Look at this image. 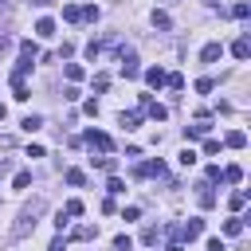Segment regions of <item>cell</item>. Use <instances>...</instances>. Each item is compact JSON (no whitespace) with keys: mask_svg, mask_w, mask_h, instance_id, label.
<instances>
[{"mask_svg":"<svg viewBox=\"0 0 251 251\" xmlns=\"http://www.w3.org/2000/svg\"><path fill=\"white\" fill-rule=\"evenodd\" d=\"M165 251H169V247H165Z\"/></svg>","mask_w":251,"mask_h":251,"instance_id":"cell-43","label":"cell"},{"mask_svg":"<svg viewBox=\"0 0 251 251\" xmlns=\"http://www.w3.org/2000/svg\"><path fill=\"white\" fill-rule=\"evenodd\" d=\"M63 20H67V24H78V20H82L78 4H67V8H63Z\"/></svg>","mask_w":251,"mask_h":251,"instance_id":"cell-17","label":"cell"},{"mask_svg":"<svg viewBox=\"0 0 251 251\" xmlns=\"http://www.w3.org/2000/svg\"><path fill=\"white\" fill-rule=\"evenodd\" d=\"M220 180H227V184H239V180H243V169H239V165H227V169H220Z\"/></svg>","mask_w":251,"mask_h":251,"instance_id":"cell-11","label":"cell"},{"mask_svg":"<svg viewBox=\"0 0 251 251\" xmlns=\"http://www.w3.org/2000/svg\"><path fill=\"white\" fill-rule=\"evenodd\" d=\"M94 165H98V169H106V173H114V165H118V161H114V157H94Z\"/></svg>","mask_w":251,"mask_h":251,"instance_id":"cell-32","label":"cell"},{"mask_svg":"<svg viewBox=\"0 0 251 251\" xmlns=\"http://www.w3.org/2000/svg\"><path fill=\"white\" fill-rule=\"evenodd\" d=\"M220 55H224V47H220V43H208V47L200 51V63H216Z\"/></svg>","mask_w":251,"mask_h":251,"instance_id":"cell-13","label":"cell"},{"mask_svg":"<svg viewBox=\"0 0 251 251\" xmlns=\"http://www.w3.org/2000/svg\"><path fill=\"white\" fill-rule=\"evenodd\" d=\"M35 35H43V39H51V35H55V20H51V16H43V20L35 24Z\"/></svg>","mask_w":251,"mask_h":251,"instance_id":"cell-12","label":"cell"},{"mask_svg":"<svg viewBox=\"0 0 251 251\" xmlns=\"http://www.w3.org/2000/svg\"><path fill=\"white\" fill-rule=\"evenodd\" d=\"M78 12H82V20H90V24L98 20V8H94V4H86V8H78Z\"/></svg>","mask_w":251,"mask_h":251,"instance_id":"cell-34","label":"cell"},{"mask_svg":"<svg viewBox=\"0 0 251 251\" xmlns=\"http://www.w3.org/2000/svg\"><path fill=\"white\" fill-rule=\"evenodd\" d=\"M212 86H216V82H212V78H196V90H200V94H208V90H212Z\"/></svg>","mask_w":251,"mask_h":251,"instance_id":"cell-36","label":"cell"},{"mask_svg":"<svg viewBox=\"0 0 251 251\" xmlns=\"http://www.w3.org/2000/svg\"><path fill=\"white\" fill-rule=\"evenodd\" d=\"M204 153H208V157H212V153H220V141H216V137H208V141H204Z\"/></svg>","mask_w":251,"mask_h":251,"instance_id":"cell-37","label":"cell"},{"mask_svg":"<svg viewBox=\"0 0 251 251\" xmlns=\"http://www.w3.org/2000/svg\"><path fill=\"white\" fill-rule=\"evenodd\" d=\"M180 165H184V169L196 165V149H180Z\"/></svg>","mask_w":251,"mask_h":251,"instance_id":"cell-31","label":"cell"},{"mask_svg":"<svg viewBox=\"0 0 251 251\" xmlns=\"http://www.w3.org/2000/svg\"><path fill=\"white\" fill-rule=\"evenodd\" d=\"M20 126H24V129H27V133H35V129H39V126H43V118H39V114H27V118H24V122H20Z\"/></svg>","mask_w":251,"mask_h":251,"instance_id":"cell-19","label":"cell"},{"mask_svg":"<svg viewBox=\"0 0 251 251\" xmlns=\"http://www.w3.org/2000/svg\"><path fill=\"white\" fill-rule=\"evenodd\" d=\"M31 67H35V55H27V51H20V59H16V71H12V82H24Z\"/></svg>","mask_w":251,"mask_h":251,"instance_id":"cell-3","label":"cell"},{"mask_svg":"<svg viewBox=\"0 0 251 251\" xmlns=\"http://www.w3.org/2000/svg\"><path fill=\"white\" fill-rule=\"evenodd\" d=\"M165 82H169L173 90H180V86H184V75H176V71H173V75H165Z\"/></svg>","mask_w":251,"mask_h":251,"instance_id":"cell-30","label":"cell"},{"mask_svg":"<svg viewBox=\"0 0 251 251\" xmlns=\"http://www.w3.org/2000/svg\"><path fill=\"white\" fill-rule=\"evenodd\" d=\"M141 106H145V114H149V118H157V122H165V118H169V110H165V106H157V102H149V94H141Z\"/></svg>","mask_w":251,"mask_h":251,"instance_id":"cell-7","label":"cell"},{"mask_svg":"<svg viewBox=\"0 0 251 251\" xmlns=\"http://www.w3.org/2000/svg\"><path fill=\"white\" fill-rule=\"evenodd\" d=\"M137 71H141V67H137V55L126 51V55H122V75H126V78H137Z\"/></svg>","mask_w":251,"mask_h":251,"instance_id":"cell-6","label":"cell"},{"mask_svg":"<svg viewBox=\"0 0 251 251\" xmlns=\"http://www.w3.org/2000/svg\"><path fill=\"white\" fill-rule=\"evenodd\" d=\"M208 251H224V243L220 239H208Z\"/></svg>","mask_w":251,"mask_h":251,"instance_id":"cell-39","label":"cell"},{"mask_svg":"<svg viewBox=\"0 0 251 251\" xmlns=\"http://www.w3.org/2000/svg\"><path fill=\"white\" fill-rule=\"evenodd\" d=\"M12 188H20V192H24V188H31V173H27V169H20V173H16V180H12Z\"/></svg>","mask_w":251,"mask_h":251,"instance_id":"cell-16","label":"cell"},{"mask_svg":"<svg viewBox=\"0 0 251 251\" xmlns=\"http://www.w3.org/2000/svg\"><path fill=\"white\" fill-rule=\"evenodd\" d=\"M129 247H133L129 235H118V239H114V251H129Z\"/></svg>","mask_w":251,"mask_h":251,"instance_id":"cell-33","label":"cell"},{"mask_svg":"<svg viewBox=\"0 0 251 251\" xmlns=\"http://www.w3.org/2000/svg\"><path fill=\"white\" fill-rule=\"evenodd\" d=\"M153 24H157V27H161V31H169V27H173V20H169V16H165V12H153Z\"/></svg>","mask_w":251,"mask_h":251,"instance_id":"cell-26","label":"cell"},{"mask_svg":"<svg viewBox=\"0 0 251 251\" xmlns=\"http://www.w3.org/2000/svg\"><path fill=\"white\" fill-rule=\"evenodd\" d=\"M243 204H247V188H239V192H231V208H235V212H239V208H243Z\"/></svg>","mask_w":251,"mask_h":251,"instance_id":"cell-27","label":"cell"},{"mask_svg":"<svg viewBox=\"0 0 251 251\" xmlns=\"http://www.w3.org/2000/svg\"><path fill=\"white\" fill-rule=\"evenodd\" d=\"M145 82H149V86H165V71H161V67H149V71H145Z\"/></svg>","mask_w":251,"mask_h":251,"instance_id":"cell-15","label":"cell"},{"mask_svg":"<svg viewBox=\"0 0 251 251\" xmlns=\"http://www.w3.org/2000/svg\"><path fill=\"white\" fill-rule=\"evenodd\" d=\"M98 235V227H90V224H82V227H75V239H94Z\"/></svg>","mask_w":251,"mask_h":251,"instance_id":"cell-25","label":"cell"},{"mask_svg":"<svg viewBox=\"0 0 251 251\" xmlns=\"http://www.w3.org/2000/svg\"><path fill=\"white\" fill-rule=\"evenodd\" d=\"M212 204H216V192L208 184H200V208H212Z\"/></svg>","mask_w":251,"mask_h":251,"instance_id":"cell-21","label":"cell"},{"mask_svg":"<svg viewBox=\"0 0 251 251\" xmlns=\"http://www.w3.org/2000/svg\"><path fill=\"white\" fill-rule=\"evenodd\" d=\"M82 141H86L90 149H98V153H110V149H114V141H110L102 129H86V133H82Z\"/></svg>","mask_w":251,"mask_h":251,"instance_id":"cell-2","label":"cell"},{"mask_svg":"<svg viewBox=\"0 0 251 251\" xmlns=\"http://www.w3.org/2000/svg\"><path fill=\"white\" fill-rule=\"evenodd\" d=\"M106 192H110V196H122V192H126L122 176H110V180H106Z\"/></svg>","mask_w":251,"mask_h":251,"instance_id":"cell-20","label":"cell"},{"mask_svg":"<svg viewBox=\"0 0 251 251\" xmlns=\"http://www.w3.org/2000/svg\"><path fill=\"white\" fill-rule=\"evenodd\" d=\"M224 145H227V149H243V145H247V133H243V129H231V133L224 137Z\"/></svg>","mask_w":251,"mask_h":251,"instance_id":"cell-10","label":"cell"},{"mask_svg":"<svg viewBox=\"0 0 251 251\" xmlns=\"http://www.w3.org/2000/svg\"><path fill=\"white\" fill-rule=\"evenodd\" d=\"M43 212H47V200H43V196L27 200V204L20 208V216H16V224H12V239H24L27 231H35V224H39Z\"/></svg>","mask_w":251,"mask_h":251,"instance_id":"cell-1","label":"cell"},{"mask_svg":"<svg viewBox=\"0 0 251 251\" xmlns=\"http://www.w3.org/2000/svg\"><path fill=\"white\" fill-rule=\"evenodd\" d=\"M141 243H157V227H145L141 231Z\"/></svg>","mask_w":251,"mask_h":251,"instance_id":"cell-38","label":"cell"},{"mask_svg":"<svg viewBox=\"0 0 251 251\" xmlns=\"http://www.w3.org/2000/svg\"><path fill=\"white\" fill-rule=\"evenodd\" d=\"M137 176H165V161H145V165H137Z\"/></svg>","mask_w":251,"mask_h":251,"instance_id":"cell-8","label":"cell"},{"mask_svg":"<svg viewBox=\"0 0 251 251\" xmlns=\"http://www.w3.org/2000/svg\"><path fill=\"white\" fill-rule=\"evenodd\" d=\"M4 118H8V106H4V102H0V122H4Z\"/></svg>","mask_w":251,"mask_h":251,"instance_id":"cell-41","label":"cell"},{"mask_svg":"<svg viewBox=\"0 0 251 251\" xmlns=\"http://www.w3.org/2000/svg\"><path fill=\"white\" fill-rule=\"evenodd\" d=\"M118 122H122L126 129H137V126H141V110H129V114H118Z\"/></svg>","mask_w":251,"mask_h":251,"instance_id":"cell-14","label":"cell"},{"mask_svg":"<svg viewBox=\"0 0 251 251\" xmlns=\"http://www.w3.org/2000/svg\"><path fill=\"white\" fill-rule=\"evenodd\" d=\"M98 55H102V43L90 39V43H86V59H98Z\"/></svg>","mask_w":251,"mask_h":251,"instance_id":"cell-35","label":"cell"},{"mask_svg":"<svg viewBox=\"0 0 251 251\" xmlns=\"http://www.w3.org/2000/svg\"><path fill=\"white\" fill-rule=\"evenodd\" d=\"M239 231H243V220H239V216H231V220L224 224V235H239Z\"/></svg>","mask_w":251,"mask_h":251,"instance_id":"cell-22","label":"cell"},{"mask_svg":"<svg viewBox=\"0 0 251 251\" xmlns=\"http://www.w3.org/2000/svg\"><path fill=\"white\" fill-rule=\"evenodd\" d=\"M12 98H16V102H27V98H31V90H27L24 82H12Z\"/></svg>","mask_w":251,"mask_h":251,"instance_id":"cell-18","label":"cell"},{"mask_svg":"<svg viewBox=\"0 0 251 251\" xmlns=\"http://www.w3.org/2000/svg\"><path fill=\"white\" fill-rule=\"evenodd\" d=\"M231 16H235V20H247V16H251V8H247V4H243V0H239V4H235V8H231Z\"/></svg>","mask_w":251,"mask_h":251,"instance_id":"cell-29","label":"cell"},{"mask_svg":"<svg viewBox=\"0 0 251 251\" xmlns=\"http://www.w3.org/2000/svg\"><path fill=\"white\" fill-rule=\"evenodd\" d=\"M231 55H235V59H251V39H247V35H239V39L231 43Z\"/></svg>","mask_w":251,"mask_h":251,"instance_id":"cell-9","label":"cell"},{"mask_svg":"<svg viewBox=\"0 0 251 251\" xmlns=\"http://www.w3.org/2000/svg\"><path fill=\"white\" fill-rule=\"evenodd\" d=\"M63 75H67L71 82H78V78H82V67H78V63H67V67H63Z\"/></svg>","mask_w":251,"mask_h":251,"instance_id":"cell-23","label":"cell"},{"mask_svg":"<svg viewBox=\"0 0 251 251\" xmlns=\"http://www.w3.org/2000/svg\"><path fill=\"white\" fill-rule=\"evenodd\" d=\"M200 231H204V220H188V224H180L176 239H180V243H192V239H196Z\"/></svg>","mask_w":251,"mask_h":251,"instance_id":"cell-4","label":"cell"},{"mask_svg":"<svg viewBox=\"0 0 251 251\" xmlns=\"http://www.w3.org/2000/svg\"><path fill=\"white\" fill-rule=\"evenodd\" d=\"M63 216H82V200H67V208H63Z\"/></svg>","mask_w":251,"mask_h":251,"instance_id":"cell-28","label":"cell"},{"mask_svg":"<svg viewBox=\"0 0 251 251\" xmlns=\"http://www.w3.org/2000/svg\"><path fill=\"white\" fill-rule=\"evenodd\" d=\"M8 169H12V161H8V157H0V176H4Z\"/></svg>","mask_w":251,"mask_h":251,"instance_id":"cell-40","label":"cell"},{"mask_svg":"<svg viewBox=\"0 0 251 251\" xmlns=\"http://www.w3.org/2000/svg\"><path fill=\"white\" fill-rule=\"evenodd\" d=\"M82 180H86V173H82V169H67V184H75V188H78Z\"/></svg>","mask_w":251,"mask_h":251,"instance_id":"cell-24","label":"cell"},{"mask_svg":"<svg viewBox=\"0 0 251 251\" xmlns=\"http://www.w3.org/2000/svg\"><path fill=\"white\" fill-rule=\"evenodd\" d=\"M31 4H51V0H31Z\"/></svg>","mask_w":251,"mask_h":251,"instance_id":"cell-42","label":"cell"},{"mask_svg":"<svg viewBox=\"0 0 251 251\" xmlns=\"http://www.w3.org/2000/svg\"><path fill=\"white\" fill-rule=\"evenodd\" d=\"M208 129H212V122H208V114H200V118H196V122H192V126H188V129H184V137H188V141H192V137H204V133H208Z\"/></svg>","mask_w":251,"mask_h":251,"instance_id":"cell-5","label":"cell"}]
</instances>
